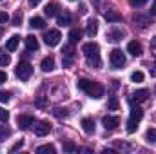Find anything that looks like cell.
Returning <instances> with one entry per match:
<instances>
[{
	"label": "cell",
	"instance_id": "6da1fadb",
	"mask_svg": "<svg viewBox=\"0 0 156 154\" xmlns=\"http://www.w3.org/2000/svg\"><path fill=\"white\" fill-rule=\"evenodd\" d=\"M82 53H83L85 62H87V65H89V67H94V69L102 67V60H100V47H98V44H94V42H87V44H83Z\"/></svg>",
	"mask_w": 156,
	"mask_h": 154
},
{
	"label": "cell",
	"instance_id": "7a4b0ae2",
	"mask_svg": "<svg viewBox=\"0 0 156 154\" xmlns=\"http://www.w3.org/2000/svg\"><path fill=\"white\" fill-rule=\"evenodd\" d=\"M76 87L80 91H83L85 94H89L91 98H102L104 96V87L98 82H91L87 78H80V80H76Z\"/></svg>",
	"mask_w": 156,
	"mask_h": 154
},
{
	"label": "cell",
	"instance_id": "3957f363",
	"mask_svg": "<svg viewBox=\"0 0 156 154\" xmlns=\"http://www.w3.org/2000/svg\"><path fill=\"white\" fill-rule=\"evenodd\" d=\"M142 118H144V111H142L138 105L131 109V116H129V120H127V132H129V134H133V132L138 129V123H140Z\"/></svg>",
	"mask_w": 156,
	"mask_h": 154
},
{
	"label": "cell",
	"instance_id": "277c9868",
	"mask_svg": "<svg viewBox=\"0 0 156 154\" xmlns=\"http://www.w3.org/2000/svg\"><path fill=\"white\" fill-rule=\"evenodd\" d=\"M109 64H111L113 69H122L125 65V54L120 49H113L109 53Z\"/></svg>",
	"mask_w": 156,
	"mask_h": 154
},
{
	"label": "cell",
	"instance_id": "5b68a950",
	"mask_svg": "<svg viewBox=\"0 0 156 154\" xmlns=\"http://www.w3.org/2000/svg\"><path fill=\"white\" fill-rule=\"evenodd\" d=\"M15 75H16V78H20V80H29L31 75H33V67L27 62H20L15 67Z\"/></svg>",
	"mask_w": 156,
	"mask_h": 154
},
{
	"label": "cell",
	"instance_id": "8992f818",
	"mask_svg": "<svg viewBox=\"0 0 156 154\" xmlns=\"http://www.w3.org/2000/svg\"><path fill=\"white\" fill-rule=\"evenodd\" d=\"M73 60H75V47H73V44H67V45H64V49H62V62H64V67H71V65H73Z\"/></svg>",
	"mask_w": 156,
	"mask_h": 154
},
{
	"label": "cell",
	"instance_id": "52a82bcc",
	"mask_svg": "<svg viewBox=\"0 0 156 154\" xmlns=\"http://www.w3.org/2000/svg\"><path fill=\"white\" fill-rule=\"evenodd\" d=\"M60 38H62V35H60L58 29H49V31L45 33V37H44V42H45L49 47H55V45L60 44Z\"/></svg>",
	"mask_w": 156,
	"mask_h": 154
},
{
	"label": "cell",
	"instance_id": "ba28073f",
	"mask_svg": "<svg viewBox=\"0 0 156 154\" xmlns=\"http://www.w3.org/2000/svg\"><path fill=\"white\" fill-rule=\"evenodd\" d=\"M33 129H35V134L37 136H45V134H49V131H51V123L49 121H35L33 123Z\"/></svg>",
	"mask_w": 156,
	"mask_h": 154
},
{
	"label": "cell",
	"instance_id": "9c48e42d",
	"mask_svg": "<svg viewBox=\"0 0 156 154\" xmlns=\"http://www.w3.org/2000/svg\"><path fill=\"white\" fill-rule=\"evenodd\" d=\"M147 96H149V91L147 89H140V91H136V93H133L129 96V102L131 103H142V102L147 100Z\"/></svg>",
	"mask_w": 156,
	"mask_h": 154
},
{
	"label": "cell",
	"instance_id": "30bf717a",
	"mask_svg": "<svg viewBox=\"0 0 156 154\" xmlns=\"http://www.w3.org/2000/svg\"><path fill=\"white\" fill-rule=\"evenodd\" d=\"M16 123H18V127H20L22 131H27V129L35 123V120H33L31 114H20L16 118Z\"/></svg>",
	"mask_w": 156,
	"mask_h": 154
},
{
	"label": "cell",
	"instance_id": "8fae6325",
	"mask_svg": "<svg viewBox=\"0 0 156 154\" xmlns=\"http://www.w3.org/2000/svg\"><path fill=\"white\" fill-rule=\"evenodd\" d=\"M102 123H104V129L105 131H115L118 125H120V118L118 116H105L102 120Z\"/></svg>",
	"mask_w": 156,
	"mask_h": 154
},
{
	"label": "cell",
	"instance_id": "7c38bea8",
	"mask_svg": "<svg viewBox=\"0 0 156 154\" xmlns=\"http://www.w3.org/2000/svg\"><path fill=\"white\" fill-rule=\"evenodd\" d=\"M133 22H134V26H138L140 29H145V27L151 24L149 16H144V15H134V16H133Z\"/></svg>",
	"mask_w": 156,
	"mask_h": 154
},
{
	"label": "cell",
	"instance_id": "4fadbf2b",
	"mask_svg": "<svg viewBox=\"0 0 156 154\" xmlns=\"http://www.w3.org/2000/svg\"><path fill=\"white\" fill-rule=\"evenodd\" d=\"M40 67H42L44 73H51V71L55 69V58H53V56H45V58L40 62Z\"/></svg>",
	"mask_w": 156,
	"mask_h": 154
},
{
	"label": "cell",
	"instance_id": "5bb4252c",
	"mask_svg": "<svg viewBox=\"0 0 156 154\" xmlns=\"http://www.w3.org/2000/svg\"><path fill=\"white\" fill-rule=\"evenodd\" d=\"M104 18L107 20V22H120L122 20V15L118 13L116 9H107V11H104Z\"/></svg>",
	"mask_w": 156,
	"mask_h": 154
},
{
	"label": "cell",
	"instance_id": "9a60e30c",
	"mask_svg": "<svg viewBox=\"0 0 156 154\" xmlns=\"http://www.w3.org/2000/svg\"><path fill=\"white\" fill-rule=\"evenodd\" d=\"M127 51H129L133 56H140V54H142V44L136 42V40H133V42L127 44Z\"/></svg>",
	"mask_w": 156,
	"mask_h": 154
},
{
	"label": "cell",
	"instance_id": "2e32d148",
	"mask_svg": "<svg viewBox=\"0 0 156 154\" xmlns=\"http://www.w3.org/2000/svg\"><path fill=\"white\" fill-rule=\"evenodd\" d=\"M58 7H60V5H58V2H49V4L45 5L44 13H45L49 18H51V16H56V15H58Z\"/></svg>",
	"mask_w": 156,
	"mask_h": 154
},
{
	"label": "cell",
	"instance_id": "e0dca14e",
	"mask_svg": "<svg viewBox=\"0 0 156 154\" xmlns=\"http://www.w3.org/2000/svg\"><path fill=\"white\" fill-rule=\"evenodd\" d=\"M82 129H83L87 134H93V132H94V120H93V118H83V120H82Z\"/></svg>",
	"mask_w": 156,
	"mask_h": 154
},
{
	"label": "cell",
	"instance_id": "ac0fdd59",
	"mask_svg": "<svg viewBox=\"0 0 156 154\" xmlns=\"http://www.w3.org/2000/svg\"><path fill=\"white\" fill-rule=\"evenodd\" d=\"M26 49L27 51H38V40H37V37H33V35L26 37Z\"/></svg>",
	"mask_w": 156,
	"mask_h": 154
},
{
	"label": "cell",
	"instance_id": "d6986e66",
	"mask_svg": "<svg viewBox=\"0 0 156 154\" xmlns=\"http://www.w3.org/2000/svg\"><path fill=\"white\" fill-rule=\"evenodd\" d=\"M85 33H87V37H91V38L96 37V33H98V22H96V20H89Z\"/></svg>",
	"mask_w": 156,
	"mask_h": 154
},
{
	"label": "cell",
	"instance_id": "ffe728a7",
	"mask_svg": "<svg viewBox=\"0 0 156 154\" xmlns=\"http://www.w3.org/2000/svg\"><path fill=\"white\" fill-rule=\"evenodd\" d=\"M122 38H123V31L122 29H111L107 33V40L109 42H120Z\"/></svg>",
	"mask_w": 156,
	"mask_h": 154
},
{
	"label": "cell",
	"instance_id": "44dd1931",
	"mask_svg": "<svg viewBox=\"0 0 156 154\" xmlns=\"http://www.w3.org/2000/svg\"><path fill=\"white\" fill-rule=\"evenodd\" d=\"M18 42H20V37H16V35H13L11 38L7 40V44H5V49H7L9 53H13V51H16V47H18Z\"/></svg>",
	"mask_w": 156,
	"mask_h": 154
},
{
	"label": "cell",
	"instance_id": "7402d4cb",
	"mask_svg": "<svg viewBox=\"0 0 156 154\" xmlns=\"http://www.w3.org/2000/svg\"><path fill=\"white\" fill-rule=\"evenodd\" d=\"M71 24V13H62V15H58V26L60 27H67Z\"/></svg>",
	"mask_w": 156,
	"mask_h": 154
},
{
	"label": "cell",
	"instance_id": "603a6c76",
	"mask_svg": "<svg viewBox=\"0 0 156 154\" xmlns=\"http://www.w3.org/2000/svg\"><path fill=\"white\" fill-rule=\"evenodd\" d=\"M29 26L35 27V29H44L45 22H44V18H40V16H33V18L29 20Z\"/></svg>",
	"mask_w": 156,
	"mask_h": 154
},
{
	"label": "cell",
	"instance_id": "cb8c5ba5",
	"mask_svg": "<svg viewBox=\"0 0 156 154\" xmlns=\"http://www.w3.org/2000/svg\"><path fill=\"white\" fill-rule=\"evenodd\" d=\"M80 38H82V31L80 29H71L69 31V42L71 44H76Z\"/></svg>",
	"mask_w": 156,
	"mask_h": 154
},
{
	"label": "cell",
	"instance_id": "d4e9b609",
	"mask_svg": "<svg viewBox=\"0 0 156 154\" xmlns=\"http://www.w3.org/2000/svg\"><path fill=\"white\" fill-rule=\"evenodd\" d=\"M37 152H38V154H44V152L55 154V152H56V149H55V145L47 143V145H42V147H38V149H37Z\"/></svg>",
	"mask_w": 156,
	"mask_h": 154
},
{
	"label": "cell",
	"instance_id": "484cf974",
	"mask_svg": "<svg viewBox=\"0 0 156 154\" xmlns=\"http://www.w3.org/2000/svg\"><path fill=\"white\" fill-rule=\"evenodd\" d=\"M9 136H11V129L5 125H0V142H5Z\"/></svg>",
	"mask_w": 156,
	"mask_h": 154
},
{
	"label": "cell",
	"instance_id": "4316f807",
	"mask_svg": "<svg viewBox=\"0 0 156 154\" xmlns=\"http://www.w3.org/2000/svg\"><path fill=\"white\" fill-rule=\"evenodd\" d=\"M131 82H134V83L144 82V73H142V71H133V73H131Z\"/></svg>",
	"mask_w": 156,
	"mask_h": 154
},
{
	"label": "cell",
	"instance_id": "83f0119b",
	"mask_svg": "<svg viewBox=\"0 0 156 154\" xmlns=\"http://www.w3.org/2000/svg\"><path fill=\"white\" fill-rule=\"evenodd\" d=\"M11 64V56L5 54V53H0V67H5Z\"/></svg>",
	"mask_w": 156,
	"mask_h": 154
},
{
	"label": "cell",
	"instance_id": "f1b7e54d",
	"mask_svg": "<svg viewBox=\"0 0 156 154\" xmlns=\"http://www.w3.org/2000/svg\"><path fill=\"white\" fill-rule=\"evenodd\" d=\"M64 151H66V152H76L78 147L73 142H64Z\"/></svg>",
	"mask_w": 156,
	"mask_h": 154
},
{
	"label": "cell",
	"instance_id": "f546056e",
	"mask_svg": "<svg viewBox=\"0 0 156 154\" xmlns=\"http://www.w3.org/2000/svg\"><path fill=\"white\" fill-rule=\"evenodd\" d=\"M53 114L56 116V118H67L69 113H67V109H62V107H56L55 111H53Z\"/></svg>",
	"mask_w": 156,
	"mask_h": 154
},
{
	"label": "cell",
	"instance_id": "4dcf8cb0",
	"mask_svg": "<svg viewBox=\"0 0 156 154\" xmlns=\"http://www.w3.org/2000/svg\"><path fill=\"white\" fill-rule=\"evenodd\" d=\"M145 138H147L149 142H153V143H156V129H149V131L145 132Z\"/></svg>",
	"mask_w": 156,
	"mask_h": 154
},
{
	"label": "cell",
	"instance_id": "1f68e13d",
	"mask_svg": "<svg viewBox=\"0 0 156 154\" xmlns=\"http://www.w3.org/2000/svg\"><path fill=\"white\" fill-rule=\"evenodd\" d=\"M20 24H22V13H20V11H16V13L13 15V26H16V27H18Z\"/></svg>",
	"mask_w": 156,
	"mask_h": 154
},
{
	"label": "cell",
	"instance_id": "d6a6232c",
	"mask_svg": "<svg viewBox=\"0 0 156 154\" xmlns=\"http://www.w3.org/2000/svg\"><path fill=\"white\" fill-rule=\"evenodd\" d=\"M22 147H24V142L20 140V142H16V143H15V145L9 149V152H16V151H18V149H22Z\"/></svg>",
	"mask_w": 156,
	"mask_h": 154
},
{
	"label": "cell",
	"instance_id": "836d02e7",
	"mask_svg": "<svg viewBox=\"0 0 156 154\" xmlns=\"http://www.w3.org/2000/svg\"><path fill=\"white\" fill-rule=\"evenodd\" d=\"M0 102H2V103H7V102H9V93L0 91Z\"/></svg>",
	"mask_w": 156,
	"mask_h": 154
},
{
	"label": "cell",
	"instance_id": "e575fe53",
	"mask_svg": "<svg viewBox=\"0 0 156 154\" xmlns=\"http://www.w3.org/2000/svg\"><path fill=\"white\" fill-rule=\"evenodd\" d=\"M109 109H111V111H115V109H118V100L115 98V96H113V98L109 100Z\"/></svg>",
	"mask_w": 156,
	"mask_h": 154
},
{
	"label": "cell",
	"instance_id": "d590c367",
	"mask_svg": "<svg viewBox=\"0 0 156 154\" xmlns=\"http://www.w3.org/2000/svg\"><path fill=\"white\" fill-rule=\"evenodd\" d=\"M7 118H9V113L0 107V121H7Z\"/></svg>",
	"mask_w": 156,
	"mask_h": 154
},
{
	"label": "cell",
	"instance_id": "8d00e7d4",
	"mask_svg": "<svg viewBox=\"0 0 156 154\" xmlns=\"http://www.w3.org/2000/svg\"><path fill=\"white\" fill-rule=\"evenodd\" d=\"M5 22H9V15L5 11H0V24H5Z\"/></svg>",
	"mask_w": 156,
	"mask_h": 154
},
{
	"label": "cell",
	"instance_id": "74e56055",
	"mask_svg": "<svg viewBox=\"0 0 156 154\" xmlns=\"http://www.w3.org/2000/svg\"><path fill=\"white\" fill-rule=\"evenodd\" d=\"M147 0H129V4L133 5V7H140V5H144Z\"/></svg>",
	"mask_w": 156,
	"mask_h": 154
},
{
	"label": "cell",
	"instance_id": "f35d334b",
	"mask_svg": "<svg viewBox=\"0 0 156 154\" xmlns=\"http://www.w3.org/2000/svg\"><path fill=\"white\" fill-rule=\"evenodd\" d=\"M4 82H7V75L4 71H0V83H4Z\"/></svg>",
	"mask_w": 156,
	"mask_h": 154
},
{
	"label": "cell",
	"instance_id": "ab89813d",
	"mask_svg": "<svg viewBox=\"0 0 156 154\" xmlns=\"http://www.w3.org/2000/svg\"><path fill=\"white\" fill-rule=\"evenodd\" d=\"M37 105H38V107H44V105H45V98H44V96L37 100Z\"/></svg>",
	"mask_w": 156,
	"mask_h": 154
},
{
	"label": "cell",
	"instance_id": "60d3db41",
	"mask_svg": "<svg viewBox=\"0 0 156 154\" xmlns=\"http://www.w3.org/2000/svg\"><path fill=\"white\" fill-rule=\"evenodd\" d=\"M40 2H42V0H29V5H31V7H37Z\"/></svg>",
	"mask_w": 156,
	"mask_h": 154
},
{
	"label": "cell",
	"instance_id": "b9f144b4",
	"mask_svg": "<svg viewBox=\"0 0 156 154\" xmlns=\"http://www.w3.org/2000/svg\"><path fill=\"white\" fill-rule=\"evenodd\" d=\"M151 15H154L156 16V2L153 4V7H151Z\"/></svg>",
	"mask_w": 156,
	"mask_h": 154
},
{
	"label": "cell",
	"instance_id": "7bdbcfd3",
	"mask_svg": "<svg viewBox=\"0 0 156 154\" xmlns=\"http://www.w3.org/2000/svg\"><path fill=\"white\" fill-rule=\"evenodd\" d=\"M104 154H115V151H113V149H105V151H104Z\"/></svg>",
	"mask_w": 156,
	"mask_h": 154
},
{
	"label": "cell",
	"instance_id": "ee69618b",
	"mask_svg": "<svg viewBox=\"0 0 156 154\" xmlns=\"http://www.w3.org/2000/svg\"><path fill=\"white\" fill-rule=\"evenodd\" d=\"M2 33H4V29H2V27H0V37H2Z\"/></svg>",
	"mask_w": 156,
	"mask_h": 154
},
{
	"label": "cell",
	"instance_id": "f6af8a7d",
	"mask_svg": "<svg viewBox=\"0 0 156 154\" xmlns=\"http://www.w3.org/2000/svg\"><path fill=\"white\" fill-rule=\"evenodd\" d=\"M0 2H2V0H0Z\"/></svg>",
	"mask_w": 156,
	"mask_h": 154
}]
</instances>
